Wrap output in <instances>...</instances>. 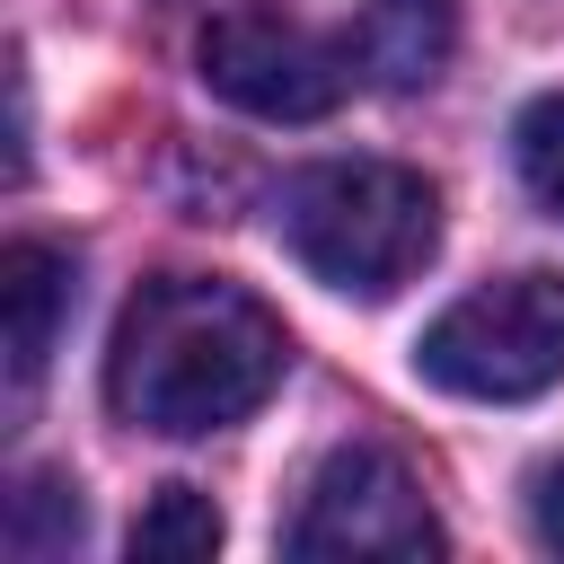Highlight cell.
Masks as SVG:
<instances>
[{"instance_id":"obj_9","label":"cell","mask_w":564,"mask_h":564,"mask_svg":"<svg viewBox=\"0 0 564 564\" xmlns=\"http://www.w3.org/2000/svg\"><path fill=\"white\" fill-rule=\"evenodd\" d=\"M79 529H88V511H79V485H70V476H26V485L9 494V555H26V564L70 555Z\"/></svg>"},{"instance_id":"obj_4","label":"cell","mask_w":564,"mask_h":564,"mask_svg":"<svg viewBox=\"0 0 564 564\" xmlns=\"http://www.w3.org/2000/svg\"><path fill=\"white\" fill-rule=\"evenodd\" d=\"M194 62H203V88L229 97L238 115H256V123H317V115L344 106V88L361 70L352 35H326V26H308L300 9H273V0L220 9L194 35Z\"/></svg>"},{"instance_id":"obj_2","label":"cell","mask_w":564,"mask_h":564,"mask_svg":"<svg viewBox=\"0 0 564 564\" xmlns=\"http://www.w3.org/2000/svg\"><path fill=\"white\" fill-rule=\"evenodd\" d=\"M273 229L300 256V273H317L326 291L388 300L432 264L441 194H432V176H414L397 159H317V167L282 176Z\"/></svg>"},{"instance_id":"obj_10","label":"cell","mask_w":564,"mask_h":564,"mask_svg":"<svg viewBox=\"0 0 564 564\" xmlns=\"http://www.w3.org/2000/svg\"><path fill=\"white\" fill-rule=\"evenodd\" d=\"M511 159H520V185L564 220V88L529 97L520 123H511Z\"/></svg>"},{"instance_id":"obj_7","label":"cell","mask_w":564,"mask_h":564,"mask_svg":"<svg viewBox=\"0 0 564 564\" xmlns=\"http://www.w3.org/2000/svg\"><path fill=\"white\" fill-rule=\"evenodd\" d=\"M458 44V0H361L352 53L379 88H432Z\"/></svg>"},{"instance_id":"obj_5","label":"cell","mask_w":564,"mask_h":564,"mask_svg":"<svg viewBox=\"0 0 564 564\" xmlns=\"http://www.w3.org/2000/svg\"><path fill=\"white\" fill-rule=\"evenodd\" d=\"M282 555H300V564H423V555H441V520L397 449L344 441L300 485V511L282 520Z\"/></svg>"},{"instance_id":"obj_6","label":"cell","mask_w":564,"mask_h":564,"mask_svg":"<svg viewBox=\"0 0 564 564\" xmlns=\"http://www.w3.org/2000/svg\"><path fill=\"white\" fill-rule=\"evenodd\" d=\"M0 300H9V397H26L53 361L62 317H70V256L44 238H18L0 256Z\"/></svg>"},{"instance_id":"obj_3","label":"cell","mask_w":564,"mask_h":564,"mask_svg":"<svg viewBox=\"0 0 564 564\" xmlns=\"http://www.w3.org/2000/svg\"><path fill=\"white\" fill-rule=\"evenodd\" d=\"M414 370H423L441 397H476V405L546 397V388L564 379V282H555V273L476 282L467 300H449V308L414 335Z\"/></svg>"},{"instance_id":"obj_1","label":"cell","mask_w":564,"mask_h":564,"mask_svg":"<svg viewBox=\"0 0 564 564\" xmlns=\"http://www.w3.org/2000/svg\"><path fill=\"white\" fill-rule=\"evenodd\" d=\"M282 361H291V335L256 291L220 273H150L115 317L106 405L132 432L203 441L247 423L282 388Z\"/></svg>"},{"instance_id":"obj_11","label":"cell","mask_w":564,"mask_h":564,"mask_svg":"<svg viewBox=\"0 0 564 564\" xmlns=\"http://www.w3.org/2000/svg\"><path fill=\"white\" fill-rule=\"evenodd\" d=\"M529 529L564 555V458H546V467L529 476Z\"/></svg>"},{"instance_id":"obj_8","label":"cell","mask_w":564,"mask_h":564,"mask_svg":"<svg viewBox=\"0 0 564 564\" xmlns=\"http://www.w3.org/2000/svg\"><path fill=\"white\" fill-rule=\"evenodd\" d=\"M220 555V511L194 485H159L132 520V564H203Z\"/></svg>"}]
</instances>
